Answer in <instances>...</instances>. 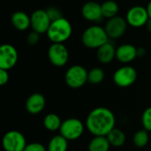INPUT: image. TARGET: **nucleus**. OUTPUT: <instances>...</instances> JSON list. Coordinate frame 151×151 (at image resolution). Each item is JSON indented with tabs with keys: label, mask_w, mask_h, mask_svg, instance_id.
<instances>
[{
	"label": "nucleus",
	"mask_w": 151,
	"mask_h": 151,
	"mask_svg": "<svg viewBox=\"0 0 151 151\" xmlns=\"http://www.w3.org/2000/svg\"><path fill=\"white\" fill-rule=\"evenodd\" d=\"M73 33V27L68 19L61 18L51 21V24L47 31L48 38L53 43H63L68 40Z\"/></svg>",
	"instance_id": "obj_2"
},
{
	"label": "nucleus",
	"mask_w": 151,
	"mask_h": 151,
	"mask_svg": "<svg viewBox=\"0 0 151 151\" xmlns=\"http://www.w3.org/2000/svg\"><path fill=\"white\" fill-rule=\"evenodd\" d=\"M81 42L84 46L89 49H98L107 42L109 36L105 29L100 26L94 25L88 27L81 35Z\"/></svg>",
	"instance_id": "obj_3"
},
{
	"label": "nucleus",
	"mask_w": 151,
	"mask_h": 151,
	"mask_svg": "<svg viewBox=\"0 0 151 151\" xmlns=\"http://www.w3.org/2000/svg\"><path fill=\"white\" fill-rule=\"evenodd\" d=\"M63 135H56L50 141L48 144V151H66L68 143Z\"/></svg>",
	"instance_id": "obj_21"
},
{
	"label": "nucleus",
	"mask_w": 151,
	"mask_h": 151,
	"mask_svg": "<svg viewBox=\"0 0 151 151\" xmlns=\"http://www.w3.org/2000/svg\"><path fill=\"white\" fill-rule=\"evenodd\" d=\"M146 9H147V12H148V14H149V17L151 18V1L148 4V5H147V7H146Z\"/></svg>",
	"instance_id": "obj_31"
},
{
	"label": "nucleus",
	"mask_w": 151,
	"mask_h": 151,
	"mask_svg": "<svg viewBox=\"0 0 151 151\" xmlns=\"http://www.w3.org/2000/svg\"><path fill=\"white\" fill-rule=\"evenodd\" d=\"M45 98L40 93L31 95L26 102V109L31 114L40 113L45 107Z\"/></svg>",
	"instance_id": "obj_15"
},
{
	"label": "nucleus",
	"mask_w": 151,
	"mask_h": 151,
	"mask_svg": "<svg viewBox=\"0 0 151 151\" xmlns=\"http://www.w3.org/2000/svg\"><path fill=\"white\" fill-rule=\"evenodd\" d=\"M110 142L106 136H95L88 145V151H109Z\"/></svg>",
	"instance_id": "obj_18"
},
{
	"label": "nucleus",
	"mask_w": 151,
	"mask_h": 151,
	"mask_svg": "<svg viewBox=\"0 0 151 151\" xmlns=\"http://www.w3.org/2000/svg\"><path fill=\"white\" fill-rule=\"evenodd\" d=\"M9 81V73L7 70L0 69V85H5Z\"/></svg>",
	"instance_id": "obj_29"
},
{
	"label": "nucleus",
	"mask_w": 151,
	"mask_h": 151,
	"mask_svg": "<svg viewBox=\"0 0 151 151\" xmlns=\"http://www.w3.org/2000/svg\"><path fill=\"white\" fill-rule=\"evenodd\" d=\"M12 26L19 31H25L31 27V19L24 12H15L11 18Z\"/></svg>",
	"instance_id": "obj_17"
},
{
	"label": "nucleus",
	"mask_w": 151,
	"mask_h": 151,
	"mask_svg": "<svg viewBox=\"0 0 151 151\" xmlns=\"http://www.w3.org/2000/svg\"><path fill=\"white\" fill-rule=\"evenodd\" d=\"M26 146V139L19 131H9L3 137V147L5 151H23Z\"/></svg>",
	"instance_id": "obj_8"
},
{
	"label": "nucleus",
	"mask_w": 151,
	"mask_h": 151,
	"mask_svg": "<svg viewBox=\"0 0 151 151\" xmlns=\"http://www.w3.org/2000/svg\"><path fill=\"white\" fill-rule=\"evenodd\" d=\"M31 27L33 28V31H35L39 34L47 33L50 24L51 20L46 12V10H36L35 11L31 16Z\"/></svg>",
	"instance_id": "obj_12"
},
{
	"label": "nucleus",
	"mask_w": 151,
	"mask_h": 151,
	"mask_svg": "<svg viewBox=\"0 0 151 151\" xmlns=\"http://www.w3.org/2000/svg\"><path fill=\"white\" fill-rule=\"evenodd\" d=\"M110 144L113 147L119 148L124 145L126 142V135L120 129L113 128L107 135H106Z\"/></svg>",
	"instance_id": "obj_19"
},
{
	"label": "nucleus",
	"mask_w": 151,
	"mask_h": 151,
	"mask_svg": "<svg viewBox=\"0 0 151 151\" xmlns=\"http://www.w3.org/2000/svg\"><path fill=\"white\" fill-rule=\"evenodd\" d=\"M86 127L95 136H106L115 128V116L108 108H96L88 114Z\"/></svg>",
	"instance_id": "obj_1"
},
{
	"label": "nucleus",
	"mask_w": 151,
	"mask_h": 151,
	"mask_svg": "<svg viewBox=\"0 0 151 151\" xmlns=\"http://www.w3.org/2000/svg\"><path fill=\"white\" fill-rule=\"evenodd\" d=\"M18 61V51L14 46L4 43L0 47V69L10 70Z\"/></svg>",
	"instance_id": "obj_9"
},
{
	"label": "nucleus",
	"mask_w": 151,
	"mask_h": 151,
	"mask_svg": "<svg viewBox=\"0 0 151 151\" xmlns=\"http://www.w3.org/2000/svg\"><path fill=\"white\" fill-rule=\"evenodd\" d=\"M88 72L81 65H75L71 66L65 73V80L68 87L80 88L88 81Z\"/></svg>",
	"instance_id": "obj_4"
},
{
	"label": "nucleus",
	"mask_w": 151,
	"mask_h": 151,
	"mask_svg": "<svg viewBox=\"0 0 151 151\" xmlns=\"http://www.w3.org/2000/svg\"><path fill=\"white\" fill-rule=\"evenodd\" d=\"M48 58L53 65L61 67L66 65L69 59V52L63 43H52L48 50Z\"/></svg>",
	"instance_id": "obj_7"
},
{
	"label": "nucleus",
	"mask_w": 151,
	"mask_h": 151,
	"mask_svg": "<svg viewBox=\"0 0 151 151\" xmlns=\"http://www.w3.org/2000/svg\"><path fill=\"white\" fill-rule=\"evenodd\" d=\"M96 57L100 63L109 64L116 58V49L112 43L107 42L97 49Z\"/></svg>",
	"instance_id": "obj_16"
},
{
	"label": "nucleus",
	"mask_w": 151,
	"mask_h": 151,
	"mask_svg": "<svg viewBox=\"0 0 151 151\" xmlns=\"http://www.w3.org/2000/svg\"><path fill=\"white\" fill-rule=\"evenodd\" d=\"M43 125L45 128L49 131H56L58 129H60V127L62 125L60 118L55 114V113H50L45 116L43 119Z\"/></svg>",
	"instance_id": "obj_22"
},
{
	"label": "nucleus",
	"mask_w": 151,
	"mask_h": 151,
	"mask_svg": "<svg viewBox=\"0 0 151 151\" xmlns=\"http://www.w3.org/2000/svg\"><path fill=\"white\" fill-rule=\"evenodd\" d=\"M149 140H150L149 133L145 129L139 130L138 132H136L133 138V142L134 145L138 148H144L148 144Z\"/></svg>",
	"instance_id": "obj_23"
},
{
	"label": "nucleus",
	"mask_w": 151,
	"mask_h": 151,
	"mask_svg": "<svg viewBox=\"0 0 151 151\" xmlns=\"http://www.w3.org/2000/svg\"><path fill=\"white\" fill-rule=\"evenodd\" d=\"M104 79V72L99 67L91 69L88 74V81L91 84H99Z\"/></svg>",
	"instance_id": "obj_24"
},
{
	"label": "nucleus",
	"mask_w": 151,
	"mask_h": 151,
	"mask_svg": "<svg viewBox=\"0 0 151 151\" xmlns=\"http://www.w3.org/2000/svg\"><path fill=\"white\" fill-rule=\"evenodd\" d=\"M136 58L137 48L132 44H122L116 49V58L121 63H130Z\"/></svg>",
	"instance_id": "obj_14"
},
{
	"label": "nucleus",
	"mask_w": 151,
	"mask_h": 151,
	"mask_svg": "<svg viewBox=\"0 0 151 151\" xmlns=\"http://www.w3.org/2000/svg\"><path fill=\"white\" fill-rule=\"evenodd\" d=\"M149 19L150 17L147 9L141 5H135L130 8L126 17L127 23L134 27H141L145 26Z\"/></svg>",
	"instance_id": "obj_11"
},
{
	"label": "nucleus",
	"mask_w": 151,
	"mask_h": 151,
	"mask_svg": "<svg viewBox=\"0 0 151 151\" xmlns=\"http://www.w3.org/2000/svg\"><path fill=\"white\" fill-rule=\"evenodd\" d=\"M46 12H47V13H48V15H49L51 21H54V20H57L58 19L63 18L62 12H60V10L58 7H55V6L48 7L46 9Z\"/></svg>",
	"instance_id": "obj_26"
},
{
	"label": "nucleus",
	"mask_w": 151,
	"mask_h": 151,
	"mask_svg": "<svg viewBox=\"0 0 151 151\" xmlns=\"http://www.w3.org/2000/svg\"><path fill=\"white\" fill-rule=\"evenodd\" d=\"M127 19L122 17L116 16L111 19H109L105 24L104 29L111 39H119L127 31Z\"/></svg>",
	"instance_id": "obj_10"
},
{
	"label": "nucleus",
	"mask_w": 151,
	"mask_h": 151,
	"mask_svg": "<svg viewBox=\"0 0 151 151\" xmlns=\"http://www.w3.org/2000/svg\"><path fill=\"white\" fill-rule=\"evenodd\" d=\"M146 27H147L148 31L151 33V18L149 19V20H148V22H147V24H146Z\"/></svg>",
	"instance_id": "obj_32"
},
{
	"label": "nucleus",
	"mask_w": 151,
	"mask_h": 151,
	"mask_svg": "<svg viewBox=\"0 0 151 151\" xmlns=\"http://www.w3.org/2000/svg\"><path fill=\"white\" fill-rule=\"evenodd\" d=\"M101 8L104 18H107L108 19L118 16V12L119 10V4L113 0H107L101 4Z\"/></svg>",
	"instance_id": "obj_20"
},
{
	"label": "nucleus",
	"mask_w": 151,
	"mask_h": 151,
	"mask_svg": "<svg viewBox=\"0 0 151 151\" xmlns=\"http://www.w3.org/2000/svg\"><path fill=\"white\" fill-rule=\"evenodd\" d=\"M142 125L145 130L147 131H151V107L147 108L142 117Z\"/></svg>",
	"instance_id": "obj_25"
},
{
	"label": "nucleus",
	"mask_w": 151,
	"mask_h": 151,
	"mask_svg": "<svg viewBox=\"0 0 151 151\" xmlns=\"http://www.w3.org/2000/svg\"><path fill=\"white\" fill-rule=\"evenodd\" d=\"M146 53L144 48H137V57H143Z\"/></svg>",
	"instance_id": "obj_30"
},
{
	"label": "nucleus",
	"mask_w": 151,
	"mask_h": 151,
	"mask_svg": "<svg viewBox=\"0 0 151 151\" xmlns=\"http://www.w3.org/2000/svg\"><path fill=\"white\" fill-rule=\"evenodd\" d=\"M136 79L137 72L130 65H125L119 68L113 75V81L115 84L120 88H127L133 85Z\"/></svg>",
	"instance_id": "obj_6"
},
{
	"label": "nucleus",
	"mask_w": 151,
	"mask_h": 151,
	"mask_svg": "<svg viewBox=\"0 0 151 151\" xmlns=\"http://www.w3.org/2000/svg\"><path fill=\"white\" fill-rule=\"evenodd\" d=\"M23 151H46V149L41 143L33 142V143L27 144L26 148L24 149Z\"/></svg>",
	"instance_id": "obj_28"
},
{
	"label": "nucleus",
	"mask_w": 151,
	"mask_h": 151,
	"mask_svg": "<svg viewBox=\"0 0 151 151\" xmlns=\"http://www.w3.org/2000/svg\"><path fill=\"white\" fill-rule=\"evenodd\" d=\"M59 130L60 134L63 135L66 140L74 141L82 135L84 131V125L80 119L71 118L62 122Z\"/></svg>",
	"instance_id": "obj_5"
},
{
	"label": "nucleus",
	"mask_w": 151,
	"mask_h": 151,
	"mask_svg": "<svg viewBox=\"0 0 151 151\" xmlns=\"http://www.w3.org/2000/svg\"><path fill=\"white\" fill-rule=\"evenodd\" d=\"M81 14L84 19L91 22H99L103 19L101 4L96 2H87L81 9Z\"/></svg>",
	"instance_id": "obj_13"
},
{
	"label": "nucleus",
	"mask_w": 151,
	"mask_h": 151,
	"mask_svg": "<svg viewBox=\"0 0 151 151\" xmlns=\"http://www.w3.org/2000/svg\"><path fill=\"white\" fill-rule=\"evenodd\" d=\"M40 35L39 33L35 32V31H33L31 32L28 35H27V42L29 45H35L39 42L40 41Z\"/></svg>",
	"instance_id": "obj_27"
}]
</instances>
